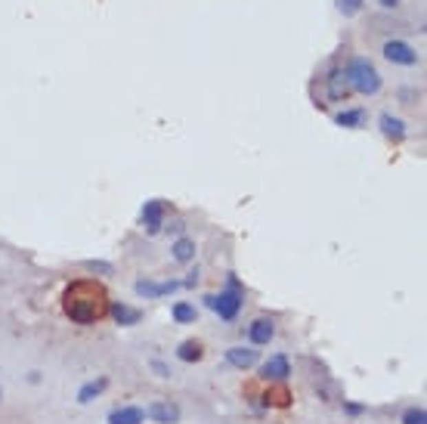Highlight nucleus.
<instances>
[{
	"mask_svg": "<svg viewBox=\"0 0 427 424\" xmlns=\"http://www.w3.org/2000/svg\"><path fill=\"white\" fill-rule=\"evenodd\" d=\"M62 313H65L74 325H93L109 316V294L93 279L72 282V285L65 288V294H62Z\"/></svg>",
	"mask_w": 427,
	"mask_h": 424,
	"instance_id": "obj_1",
	"label": "nucleus"
},
{
	"mask_svg": "<svg viewBox=\"0 0 427 424\" xmlns=\"http://www.w3.org/2000/svg\"><path fill=\"white\" fill-rule=\"evenodd\" d=\"M344 75H347V81H350V90H356V93H362V96H375L377 90H381V75H377L375 65L362 56L350 59Z\"/></svg>",
	"mask_w": 427,
	"mask_h": 424,
	"instance_id": "obj_2",
	"label": "nucleus"
},
{
	"mask_svg": "<svg viewBox=\"0 0 427 424\" xmlns=\"http://www.w3.org/2000/svg\"><path fill=\"white\" fill-rule=\"evenodd\" d=\"M204 300H208V306H210V310H217V316H220L223 322H232V319L239 316L241 304H245V291H241V288H239L235 276H229L226 288H223L220 294H210V298H204Z\"/></svg>",
	"mask_w": 427,
	"mask_h": 424,
	"instance_id": "obj_3",
	"label": "nucleus"
},
{
	"mask_svg": "<svg viewBox=\"0 0 427 424\" xmlns=\"http://www.w3.org/2000/svg\"><path fill=\"white\" fill-rule=\"evenodd\" d=\"M183 288V282L179 279H167V282H152V279H140L133 285V291L140 294V298H149V300H155V298H164V294H173V291H179Z\"/></svg>",
	"mask_w": 427,
	"mask_h": 424,
	"instance_id": "obj_4",
	"label": "nucleus"
},
{
	"mask_svg": "<svg viewBox=\"0 0 427 424\" xmlns=\"http://www.w3.org/2000/svg\"><path fill=\"white\" fill-rule=\"evenodd\" d=\"M146 415L152 418L155 424H179L183 412H179V405L171 403V399H158V403H152V405L146 409Z\"/></svg>",
	"mask_w": 427,
	"mask_h": 424,
	"instance_id": "obj_5",
	"label": "nucleus"
},
{
	"mask_svg": "<svg viewBox=\"0 0 427 424\" xmlns=\"http://www.w3.org/2000/svg\"><path fill=\"white\" fill-rule=\"evenodd\" d=\"M384 59L393 65H415L418 63V53H415L406 41H387V44H384Z\"/></svg>",
	"mask_w": 427,
	"mask_h": 424,
	"instance_id": "obj_6",
	"label": "nucleus"
},
{
	"mask_svg": "<svg viewBox=\"0 0 427 424\" xmlns=\"http://www.w3.org/2000/svg\"><path fill=\"white\" fill-rule=\"evenodd\" d=\"M272 337H276V322H272V319L260 316L248 325V341H251V347H266Z\"/></svg>",
	"mask_w": 427,
	"mask_h": 424,
	"instance_id": "obj_7",
	"label": "nucleus"
},
{
	"mask_svg": "<svg viewBox=\"0 0 427 424\" xmlns=\"http://www.w3.org/2000/svg\"><path fill=\"white\" fill-rule=\"evenodd\" d=\"M140 220H142V230H146L149 236H158L161 226H164V205H161L158 199L146 201V208H142Z\"/></svg>",
	"mask_w": 427,
	"mask_h": 424,
	"instance_id": "obj_8",
	"label": "nucleus"
},
{
	"mask_svg": "<svg viewBox=\"0 0 427 424\" xmlns=\"http://www.w3.org/2000/svg\"><path fill=\"white\" fill-rule=\"evenodd\" d=\"M260 375H263L266 381H285V378L291 375V362H288V356H282V353L270 356V359L263 362V368H260Z\"/></svg>",
	"mask_w": 427,
	"mask_h": 424,
	"instance_id": "obj_9",
	"label": "nucleus"
},
{
	"mask_svg": "<svg viewBox=\"0 0 427 424\" xmlns=\"http://www.w3.org/2000/svg\"><path fill=\"white\" fill-rule=\"evenodd\" d=\"M226 362L232 368H251V366H257V350L254 347H229L226 350Z\"/></svg>",
	"mask_w": 427,
	"mask_h": 424,
	"instance_id": "obj_10",
	"label": "nucleus"
},
{
	"mask_svg": "<svg viewBox=\"0 0 427 424\" xmlns=\"http://www.w3.org/2000/svg\"><path fill=\"white\" fill-rule=\"evenodd\" d=\"M146 421V412L140 405H121V409L109 412V424H142Z\"/></svg>",
	"mask_w": 427,
	"mask_h": 424,
	"instance_id": "obj_11",
	"label": "nucleus"
},
{
	"mask_svg": "<svg viewBox=\"0 0 427 424\" xmlns=\"http://www.w3.org/2000/svg\"><path fill=\"white\" fill-rule=\"evenodd\" d=\"M328 96H331L334 102L350 96V81H347L344 71H331V78H328Z\"/></svg>",
	"mask_w": 427,
	"mask_h": 424,
	"instance_id": "obj_12",
	"label": "nucleus"
},
{
	"mask_svg": "<svg viewBox=\"0 0 427 424\" xmlns=\"http://www.w3.org/2000/svg\"><path fill=\"white\" fill-rule=\"evenodd\" d=\"M109 313L115 316V322H121V325H140V319H142V313L127 304H109Z\"/></svg>",
	"mask_w": 427,
	"mask_h": 424,
	"instance_id": "obj_13",
	"label": "nucleus"
},
{
	"mask_svg": "<svg viewBox=\"0 0 427 424\" xmlns=\"http://www.w3.org/2000/svg\"><path fill=\"white\" fill-rule=\"evenodd\" d=\"M105 387H109V378H105V375H102V378H93V381H87V384H84V387H80V390H78V403H80V405L93 403V399H96L99 393L105 390Z\"/></svg>",
	"mask_w": 427,
	"mask_h": 424,
	"instance_id": "obj_14",
	"label": "nucleus"
},
{
	"mask_svg": "<svg viewBox=\"0 0 427 424\" xmlns=\"http://www.w3.org/2000/svg\"><path fill=\"white\" fill-rule=\"evenodd\" d=\"M381 131H384V137H390V140H402L406 137V121L390 115V112H384L381 115Z\"/></svg>",
	"mask_w": 427,
	"mask_h": 424,
	"instance_id": "obj_15",
	"label": "nucleus"
},
{
	"mask_svg": "<svg viewBox=\"0 0 427 424\" xmlns=\"http://www.w3.org/2000/svg\"><path fill=\"white\" fill-rule=\"evenodd\" d=\"M171 251H173V260L177 263H189L192 257H195V242H192V238H177Z\"/></svg>",
	"mask_w": 427,
	"mask_h": 424,
	"instance_id": "obj_16",
	"label": "nucleus"
},
{
	"mask_svg": "<svg viewBox=\"0 0 427 424\" xmlns=\"http://www.w3.org/2000/svg\"><path fill=\"white\" fill-rule=\"evenodd\" d=\"M177 356H179L183 362H198V359L204 356V347H201L198 341H183V344L177 347Z\"/></svg>",
	"mask_w": 427,
	"mask_h": 424,
	"instance_id": "obj_17",
	"label": "nucleus"
},
{
	"mask_svg": "<svg viewBox=\"0 0 427 424\" xmlns=\"http://www.w3.org/2000/svg\"><path fill=\"white\" fill-rule=\"evenodd\" d=\"M173 322L177 325H189V322H195V306L192 304H186V300H179V304H173Z\"/></svg>",
	"mask_w": 427,
	"mask_h": 424,
	"instance_id": "obj_18",
	"label": "nucleus"
},
{
	"mask_svg": "<svg viewBox=\"0 0 427 424\" xmlns=\"http://www.w3.org/2000/svg\"><path fill=\"white\" fill-rule=\"evenodd\" d=\"M334 121H338L340 127H359L365 121V112H362V109H347V112L334 115Z\"/></svg>",
	"mask_w": 427,
	"mask_h": 424,
	"instance_id": "obj_19",
	"label": "nucleus"
},
{
	"mask_svg": "<svg viewBox=\"0 0 427 424\" xmlns=\"http://www.w3.org/2000/svg\"><path fill=\"white\" fill-rule=\"evenodd\" d=\"M402 424H427V412L421 405H412L402 412Z\"/></svg>",
	"mask_w": 427,
	"mask_h": 424,
	"instance_id": "obj_20",
	"label": "nucleus"
},
{
	"mask_svg": "<svg viewBox=\"0 0 427 424\" xmlns=\"http://www.w3.org/2000/svg\"><path fill=\"white\" fill-rule=\"evenodd\" d=\"M338 10L344 16H356L362 10V0H338Z\"/></svg>",
	"mask_w": 427,
	"mask_h": 424,
	"instance_id": "obj_21",
	"label": "nucleus"
},
{
	"mask_svg": "<svg viewBox=\"0 0 427 424\" xmlns=\"http://www.w3.org/2000/svg\"><path fill=\"white\" fill-rule=\"evenodd\" d=\"M396 3H399V0H381V7H387V10H390V7H396Z\"/></svg>",
	"mask_w": 427,
	"mask_h": 424,
	"instance_id": "obj_22",
	"label": "nucleus"
},
{
	"mask_svg": "<svg viewBox=\"0 0 427 424\" xmlns=\"http://www.w3.org/2000/svg\"><path fill=\"white\" fill-rule=\"evenodd\" d=\"M0 397H3V390H0Z\"/></svg>",
	"mask_w": 427,
	"mask_h": 424,
	"instance_id": "obj_23",
	"label": "nucleus"
}]
</instances>
